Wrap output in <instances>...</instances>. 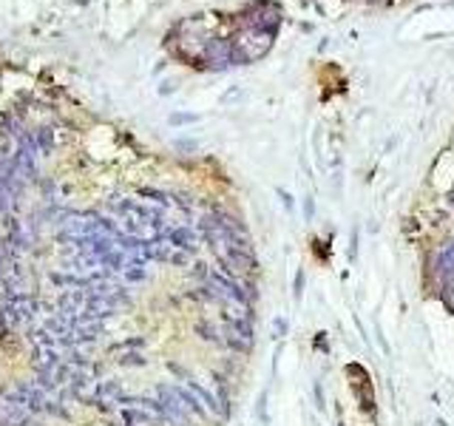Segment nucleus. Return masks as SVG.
<instances>
[{
	"label": "nucleus",
	"instance_id": "obj_3",
	"mask_svg": "<svg viewBox=\"0 0 454 426\" xmlns=\"http://www.w3.org/2000/svg\"><path fill=\"white\" fill-rule=\"evenodd\" d=\"M91 386V375L86 370H71V392H82Z\"/></svg>",
	"mask_w": 454,
	"mask_h": 426
},
{
	"label": "nucleus",
	"instance_id": "obj_2",
	"mask_svg": "<svg viewBox=\"0 0 454 426\" xmlns=\"http://www.w3.org/2000/svg\"><path fill=\"white\" fill-rule=\"evenodd\" d=\"M170 392H174V395H176V400H179V404H182V406H184V409H190L193 415H199V418H202V415H204V409H202V406H199V400L193 398L190 392H184V390H179V386H170Z\"/></svg>",
	"mask_w": 454,
	"mask_h": 426
},
{
	"label": "nucleus",
	"instance_id": "obj_7",
	"mask_svg": "<svg viewBox=\"0 0 454 426\" xmlns=\"http://www.w3.org/2000/svg\"><path fill=\"white\" fill-rule=\"evenodd\" d=\"M190 239H193V236H190V233H188V230H176L174 236H170V242H174L176 248H184V250H193Z\"/></svg>",
	"mask_w": 454,
	"mask_h": 426
},
{
	"label": "nucleus",
	"instance_id": "obj_15",
	"mask_svg": "<svg viewBox=\"0 0 454 426\" xmlns=\"http://www.w3.org/2000/svg\"><path fill=\"white\" fill-rule=\"evenodd\" d=\"M145 278H148L145 270H128V282H145Z\"/></svg>",
	"mask_w": 454,
	"mask_h": 426
},
{
	"label": "nucleus",
	"instance_id": "obj_1",
	"mask_svg": "<svg viewBox=\"0 0 454 426\" xmlns=\"http://www.w3.org/2000/svg\"><path fill=\"white\" fill-rule=\"evenodd\" d=\"M120 392H122V384L116 381V378H108V381H100V384H96L91 398H116Z\"/></svg>",
	"mask_w": 454,
	"mask_h": 426
},
{
	"label": "nucleus",
	"instance_id": "obj_5",
	"mask_svg": "<svg viewBox=\"0 0 454 426\" xmlns=\"http://www.w3.org/2000/svg\"><path fill=\"white\" fill-rule=\"evenodd\" d=\"M43 412H48V415H54V418H62V420H68V412L60 406V400H43Z\"/></svg>",
	"mask_w": 454,
	"mask_h": 426
},
{
	"label": "nucleus",
	"instance_id": "obj_6",
	"mask_svg": "<svg viewBox=\"0 0 454 426\" xmlns=\"http://www.w3.org/2000/svg\"><path fill=\"white\" fill-rule=\"evenodd\" d=\"M116 364L120 366H145V358H142V352H125L122 358H116Z\"/></svg>",
	"mask_w": 454,
	"mask_h": 426
},
{
	"label": "nucleus",
	"instance_id": "obj_14",
	"mask_svg": "<svg viewBox=\"0 0 454 426\" xmlns=\"http://www.w3.org/2000/svg\"><path fill=\"white\" fill-rule=\"evenodd\" d=\"M125 346H145V338H128L122 344H114V350H125Z\"/></svg>",
	"mask_w": 454,
	"mask_h": 426
},
{
	"label": "nucleus",
	"instance_id": "obj_12",
	"mask_svg": "<svg viewBox=\"0 0 454 426\" xmlns=\"http://www.w3.org/2000/svg\"><path fill=\"white\" fill-rule=\"evenodd\" d=\"M196 330H199V332H202V338H208V341H218L216 330H213V327H208V324H204V321H199V324H196Z\"/></svg>",
	"mask_w": 454,
	"mask_h": 426
},
{
	"label": "nucleus",
	"instance_id": "obj_10",
	"mask_svg": "<svg viewBox=\"0 0 454 426\" xmlns=\"http://www.w3.org/2000/svg\"><path fill=\"white\" fill-rule=\"evenodd\" d=\"M34 336L40 338V344H43L46 350H54V346H57V338H54V336H48V330H37Z\"/></svg>",
	"mask_w": 454,
	"mask_h": 426
},
{
	"label": "nucleus",
	"instance_id": "obj_4",
	"mask_svg": "<svg viewBox=\"0 0 454 426\" xmlns=\"http://www.w3.org/2000/svg\"><path fill=\"white\" fill-rule=\"evenodd\" d=\"M188 386H190V392H193V395H199V398L204 400V404H208V406H210V412H218V404H216V398H213V395H210L208 390H202V386H199L196 381H188Z\"/></svg>",
	"mask_w": 454,
	"mask_h": 426
},
{
	"label": "nucleus",
	"instance_id": "obj_11",
	"mask_svg": "<svg viewBox=\"0 0 454 426\" xmlns=\"http://www.w3.org/2000/svg\"><path fill=\"white\" fill-rule=\"evenodd\" d=\"M94 253L96 256H108V253H111V242L108 239H94Z\"/></svg>",
	"mask_w": 454,
	"mask_h": 426
},
{
	"label": "nucleus",
	"instance_id": "obj_9",
	"mask_svg": "<svg viewBox=\"0 0 454 426\" xmlns=\"http://www.w3.org/2000/svg\"><path fill=\"white\" fill-rule=\"evenodd\" d=\"M66 378L71 381V364H60L57 370H54V384H57V386L66 384Z\"/></svg>",
	"mask_w": 454,
	"mask_h": 426
},
{
	"label": "nucleus",
	"instance_id": "obj_8",
	"mask_svg": "<svg viewBox=\"0 0 454 426\" xmlns=\"http://www.w3.org/2000/svg\"><path fill=\"white\" fill-rule=\"evenodd\" d=\"M66 364H74L77 370H91V361H88V358H86L82 352H77V350H74V352L68 355V361H66Z\"/></svg>",
	"mask_w": 454,
	"mask_h": 426
},
{
	"label": "nucleus",
	"instance_id": "obj_13",
	"mask_svg": "<svg viewBox=\"0 0 454 426\" xmlns=\"http://www.w3.org/2000/svg\"><path fill=\"white\" fill-rule=\"evenodd\" d=\"M46 330H52V332H57V336H68V332H66V327H62L57 318H48V321H46Z\"/></svg>",
	"mask_w": 454,
	"mask_h": 426
}]
</instances>
